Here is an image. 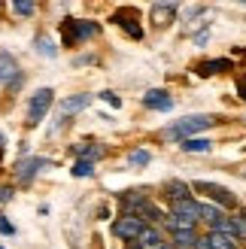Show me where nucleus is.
<instances>
[{"label":"nucleus","mask_w":246,"mask_h":249,"mask_svg":"<svg viewBox=\"0 0 246 249\" xmlns=\"http://www.w3.org/2000/svg\"><path fill=\"white\" fill-rule=\"evenodd\" d=\"M0 234H16V228H12V225H9V222H6L3 216H0Z\"/></svg>","instance_id":"bb28decb"},{"label":"nucleus","mask_w":246,"mask_h":249,"mask_svg":"<svg viewBox=\"0 0 246 249\" xmlns=\"http://www.w3.org/2000/svg\"><path fill=\"white\" fill-rule=\"evenodd\" d=\"M18 73V64H16V58H12L9 52H0V85L3 82H12V76Z\"/></svg>","instance_id":"f8f14e48"},{"label":"nucleus","mask_w":246,"mask_h":249,"mask_svg":"<svg viewBox=\"0 0 246 249\" xmlns=\"http://www.w3.org/2000/svg\"><path fill=\"white\" fill-rule=\"evenodd\" d=\"M140 246H146V249H161V246H164L161 231H158V228H146L143 237H140Z\"/></svg>","instance_id":"2eb2a0df"},{"label":"nucleus","mask_w":246,"mask_h":249,"mask_svg":"<svg viewBox=\"0 0 246 249\" xmlns=\"http://www.w3.org/2000/svg\"><path fill=\"white\" fill-rule=\"evenodd\" d=\"M198 234L194 231H174V246L176 249H198Z\"/></svg>","instance_id":"ddd939ff"},{"label":"nucleus","mask_w":246,"mask_h":249,"mask_svg":"<svg viewBox=\"0 0 246 249\" xmlns=\"http://www.w3.org/2000/svg\"><path fill=\"white\" fill-rule=\"evenodd\" d=\"M91 173H94V161L79 158L76 164H73V177H91Z\"/></svg>","instance_id":"4be33fe9"},{"label":"nucleus","mask_w":246,"mask_h":249,"mask_svg":"<svg viewBox=\"0 0 246 249\" xmlns=\"http://www.w3.org/2000/svg\"><path fill=\"white\" fill-rule=\"evenodd\" d=\"M222 70H231V61L228 58H216V61H204L198 67L201 76H213V73H222Z\"/></svg>","instance_id":"4468645a"},{"label":"nucleus","mask_w":246,"mask_h":249,"mask_svg":"<svg viewBox=\"0 0 246 249\" xmlns=\"http://www.w3.org/2000/svg\"><path fill=\"white\" fill-rule=\"evenodd\" d=\"M234 222H237V228H240V240H246V213L234 216Z\"/></svg>","instance_id":"a878e982"},{"label":"nucleus","mask_w":246,"mask_h":249,"mask_svg":"<svg viewBox=\"0 0 246 249\" xmlns=\"http://www.w3.org/2000/svg\"><path fill=\"white\" fill-rule=\"evenodd\" d=\"M88 104H91V94H73V97H64V101H61V107H58V116H61V119H70V116L82 113Z\"/></svg>","instance_id":"0eeeda50"},{"label":"nucleus","mask_w":246,"mask_h":249,"mask_svg":"<svg viewBox=\"0 0 246 249\" xmlns=\"http://www.w3.org/2000/svg\"><path fill=\"white\" fill-rule=\"evenodd\" d=\"M176 3H155L152 6V18H155V24L158 28H167L170 21H174V16H176Z\"/></svg>","instance_id":"9b49d317"},{"label":"nucleus","mask_w":246,"mask_h":249,"mask_svg":"<svg viewBox=\"0 0 246 249\" xmlns=\"http://www.w3.org/2000/svg\"><path fill=\"white\" fill-rule=\"evenodd\" d=\"M109 21H116L119 28H125L134 40H140L143 36V28H140V16H137V9L134 6H119L113 16H109Z\"/></svg>","instance_id":"7ed1b4c3"},{"label":"nucleus","mask_w":246,"mask_h":249,"mask_svg":"<svg viewBox=\"0 0 246 249\" xmlns=\"http://www.w3.org/2000/svg\"><path fill=\"white\" fill-rule=\"evenodd\" d=\"M182 152H210L213 143L210 140H204V137H192V140H182Z\"/></svg>","instance_id":"f3484780"},{"label":"nucleus","mask_w":246,"mask_h":249,"mask_svg":"<svg viewBox=\"0 0 246 249\" xmlns=\"http://www.w3.org/2000/svg\"><path fill=\"white\" fill-rule=\"evenodd\" d=\"M194 189L198 192H204L210 201H216V207H222V210H228V207H237V197L231 195L225 185H216V182H194Z\"/></svg>","instance_id":"423d86ee"},{"label":"nucleus","mask_w":246,"mask_h":249,"mask_svg":"<svg viewBox=\"0 0 246 249\" xmlns=\"http://www.w3.org/2000/svg\"><path fill=\"white\" fill-rule=\"evenodd\" d=\"M167 195H170V201H189L192 197L186 182H167Z\"/></svg>","instance_id":"a211bd4d"},{"label":"nucleus","mask_w":246,"mask_h":249,"mask_svg":"<svg viewBox=\"0 0 246 249\" xmlns=\"http://www.w3.org/2000/svg\"><path fill=\"white\" fill-rule=\"evenodd\" d=\"M0 249H3V246H0Z\"/></svg>","instance_id":"7c9ffc66"},{"label":"nucleus","mask_w":246,"mask_h":249,"mask_svg":"<svg viewBox=\"0 0 246 249\" xmlns=\"http://www.w3.org/2000/svg\"><path fill=\"white\" fill-rule=\"evenodd\" d=\"M34 3H12V12H18V16H34Z\"/></svg>","instance_id":"5701e85b"},{"label":"nucleus","mask_w":246,"mask_h":249,"mask_svg":"<svg viewBox=\"0 0 246 249\" xmlns=\"http://www.w3.org/2000/svg\"><path fill=\"white\" fill-rule=\"evenodd\" d=\"M3 143H6V137H3V134H0V149H3Z\"/></svg>","instance_id":"c756f323"},{"label":"nucleus","mask_w":246,"mask_h":249,"mask_svg":"<svg viewBox=\"0 0 246 249\" xmlns=\"http://www.w3.org/2000/svg\"><path fill=\"white\" fill-rule=\"evenodd\" d=\"M34 49H36V52H40L43 58H55V55H58V46L49 40V36H40V40L34 43Z\"/></svg>","instance_id":"6ab92c4d"},{"label":"nucleus","mask_w":246,"mask_h":249,"mask_svg":"<svg viewBox=\"0 0 246 249\" xmlns=\"http://www.w3.org/2000/svg\"><path fill=\"white\" fill-rule=\"evenodd\" d=\"M128 249H146V246H140V243H131V246H128Z\"/></svg>","instance_id":"c85d7f7f"},{"label":"nucleus","mask_w":246,"mask_h":249,"mask_svg":"<svg viewBox=\"0 0 246 249\" xmlns=\"http://www.w3.org/2000/svg\"><path fill=\"white\" fill-rule=\"evenodd\" d=\"M149 161H152V155L146 152V149H134V152L128 155V164L131 167H143V164H149Z\"/></svg>","instance_id":"412c9836"},{"label":"nucleus","mask_w":246,"mask_h":249,"mask_svg":"<svg viewBox=\"0 0 246 249\" xmlns=\"http://www.w3.org/2000/svg\"><path fill=\"white\" fill-rule=\"evenodd\" d=\"M143 104L149 109H161V113H167V109H174V97H170L164 89H152L143 94Z\"/></svg>","instance_id":"1a4fd4ad"},{"label":"nucleus","mask_w":246,"mask_h":249,"mask_svg":"<svg viewBox=\"0 0 246 249\" xmlns=\"http://www.w3.org/2000/svg\"><path fill=\"white\" fill-rule=\"evenodd\" d=\"M52 101H55V91H52V89H40V91L31 97V104H28V119H31V124H36V122L46 119Z\"/></svg>","instance_id":"39448f33"},{"label":"nucleus","mask_w":246,"mask_h":249,"mask_svg":"<svg viewBox=\"0 0 246 249\" xmlns=\"http://www.w3.org/2000/svg\"><path fill=\"white\" fill-rule=\"evenodd\" d=\"M198 249H237V240L225 237V234L210 231L207 237H201V240H198Z\"/></svg>","instance_id":"9d476101"},{"label":"nucleus","mask_w":246,"mask_h":249,"mask_svg":"<svg viewBox=\"0 0 246 249\" xmlns=\"http://www.w3.org/2000/svg\"><path fill=\"white\" fill-rule=\"evenodd\" d=\"M12 185H0V204H6V201H12Z\"/></svg>","instance_id":"393cba45"},{"label":"nucleus","mask_w":246,"mask_h":249,"mask_svg":"<svg viewBox=\"0 0 246 249\" xmlns=\"http://www.w3.org/2000/svg\"><path fill=\"white\" fill-rule=\"evenodd\" d=\"M216 119L213 116H189V119H179V122H174L170 128L164 131V137L167 140H192V134H198V131H207L213 124Z\"/></svg>","instance_id":"f257e3e1"},{"label":"nucleus","mask_w":246,"mask_h":249,"mask_svg":"<svg viewBox=\"0 0 246 249\" xmlns=\"http://www.w3.org/2000/svg\"><path fill=\"white\" fill-rule=\"evenodd\" d=\"M101 101H104V104H109L113 109H119V107H122V101H119L113 91H101Z\"/></svg>","instance_id":"b1692460"},{"label":"nucleus","mask_w":246,"mask_h":249,"mask_svg":"<svg viewBox=\"0 0 246 249\" xmlns=\"http://www.w3.org/2000/svg\"><path fill=\"white\" fill-rule=\"evenodd\" d=\"M201 219L213 228L219 219H225V213H222V207H216V204H201Z\"/></svg>","instance_id":"dca6fc26"},{"label":"nucleus","mask_w":246,"mask_h":249,"mask_svg":"<svg viewBox=\"0 0 246 249\" xmlns=\"http://www.w3.org/2000/svg\"><path fill=\"white\" fill-rule=\"evenodd\" d=\"M97 24L94 21H76V18H64L61 21V40L64 46H79L82 40H88V36H97Z\"/></svg>","instance_id":"f03ea898"},{"label":"nucleus","mask_w":246,"mask_h":249,"mask_svg":"<svg viewBox=\"0 0 246 249\" xmlns=\"http://www.w3.org/2000/svg\"><path fill=\"white\" fill-rule=\"evenodd\" d=\"M237 94H240L243 101H246V73H243V76L237 79Z\"/></svg>","instance_id":"cd10ccee"},{"label":"nucleus","mask_w":246,"mask_h":249,"mask_svg":"<svg viewBox=\"0 0 246 249\" xmlns=\"http://www.w3.org/2000/svg\"><path fill=\"white\" fill-rule=\"evenodd\" d=\"M43 167H49V158H24L16 164V177L21 182H31L34 179V173H40Z\"/></svg>","instance_id":"6e6552de"},{"label":"nucleus","mask_w":246,"mask_h":249,"mask_svg":"<svg viewBox=\"0 0 246 249\" xmlns=\"http://www.w3.org/2000/svg\"><path fill=\"white\" fill-rule=\"evenodd\" d=\"M104 155V146H97V143H85V146H79V158H85V161H97Z\"/></svg>","instance_id":"aec40b11"},{"label":"nucleus","mask_w":246,"mask_h":249,"mask_svg":"<svg viewBox=\"0 0 246 249\" xmlns=\"http://www.w3.org/2000/svg\"><path fill=\"white\" fill-rule=\"evenodd\" d=\"M143 231H146V225H143L140 216H122V219L113 222V234L122 240H140Z\"/></svg>","instance_id":"20e7f679"}]
</instances>
